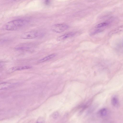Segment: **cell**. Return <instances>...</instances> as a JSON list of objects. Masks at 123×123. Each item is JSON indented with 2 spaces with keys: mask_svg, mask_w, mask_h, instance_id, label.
<instances>
[{
  "mask_svg": "<svg viewBox=\"0 0 123 123\" xmlns=\"http://www.w3.org/2000/svg\"><path fill=\"white\" fill-rule=\"evenodd\" d=\"M25 19H19L13 20L7 22L6 25L5 29L8 31L16 30L23 27L28 22Z\"/></svg>",
  "mask_w": 123,
  "mask_h": 123,
  "instance_id": "1",
  "label": "cell"
},
{
  "mask_svg": "<svg viewBox=\"0 0 123 123\" xmlns=\"http://www.w3.org/2000/svg\"><path fill=\"white\" fill-rule=\"evenodd\" d=\"M38 35V32L36 31H31L23 33L20 38L23 39H30L35 38Z\"/></svg>",
  "mask_w": 123,
  "mask_h": 123,
  "instance_id": "2",
  "label": "cell"
},
{
  "mask_svg": "<svg viewBox=\"0 0 123 123\" xmlns=\"http://www.w3.org/2000/svg\"><path fill=\"white\" fill-rule=\"evenodd\" d=\"M68 27V25L65 24H58L53 25L51 29L54 32L59 33L65 31Z\"/></svg>",
  "mask_w": 123,
  "mask_h": 123,
  "instance_id": "3",
  "label": "cell"
},
{
  "mask_svg": "<svg viewBox=\"0 0 123 123\" xmlns=\"http://www.w3.org/2000/svg\"><path fill=\"white\" fill-rule=\"evenodd\" d=\"M31 67V66L30 65H25L14 67L9 69L8 71V72L10 73L17 70L30 68Z\"/></svg>",
  "mask_w": 123,
  "mask_h": 123,
  "instance_id": "4",
  "label": "cell"
},
{
  "mask_svg": "<svg viewBox=\"0 0 123 123\" xmlns=\"http://www.w3.org/2000/svg\"><path fill=\"white\" fill-rule=\"evenodd\" d=\"M123 31V25L118 26L111 30L108 33V35L111 36Z\"/></svg>",
  "mask_w": 123,
  "mask_h": 123,
  "instance_id": "5",
  "label": "cell"
},
{
  "mask_svg": "<svg viewBox=\"0 0 123 123\" xmlns=\"http://www.w3.org/2000/svg\"><path fill=\"white\" fill-rule=\"evenodd\" d=\"M75 33H71L65 34L58 37L57 38V40L58 41H61L65 40L68 38L73 36Z\"/></svg>",
  "mask_w": 123,
  "mask_h": 123,
  "instance_id": "6",
  "label": "cell"
},
{
  "mask_svg": "<svg viewBox=\"0 0 123 123\" xmlns=\"http://www.w3.org/2000/svg\"><path fill=\"white\" fill-rule=\"evenodd\" d=\"M111 102L113 106L116 107H118L119 105V101L118 98L116 96H114L112 98Z\"/></svg>",
  "mask_w": 123,
  "mask_h": 123,
  "instance_id": "7",
  "label": "cell"
},
{
  "mask_svg": "<svg viewBox=\"0 0 123 123\" xmlns=\"http://www.w3.org/2000/svg\"><path fill=\"white\" fill-rule=\"evenodd\" d=\"M107 109L106 108H103L99 111L98 112V115L100 117H104L107 115Z\"/></svg>",
  "mask_w": 123,
  "mask_h": 123,
  "instance_id": "8",
  "label": "cell"
},
{
  "mask_svg": "<svg viewBox=\"0 0 123 123\" xmlns=\"http://www.w3.org/2000/svg\"><path fill=\"white\" fill-rule=\"evenodd\" d=\"M55 55L56 54H51L39 60L38 61V62L39 63H42L45 62L52 58L54 57Z\"/></svg>",
  "mask_w": 123,
  "mask_h": 123,
  "instance_id": "9",
  "label": "cell"
},
{
  "mask_svg": "<svg viewBox=\"0 0 123 123\" xmlns=\"http://www.w3.org/2000/svg\"><path fill=\"white\" fill-rule=\"evenodd\" d=\"M12 84L9 83H3L0 84V89H3L11 87Z\"/></svg>",
  "mask_w": 123,
  "mask_h": 123,
  "instance_id": "10",
  "label": "cell"
},
{
  "mask_svg": "<svg viewBox=\"0 0 123 123\" xmlns=\"http://www.w3.org/2000/svg\"><path fill=\"white\" fill-rule=\"evenodd\" d=\"M108 24V23L107 22L102 23L96 25L95 27L96 28H100L107 26Z\"/></svg>",
  "mask_w": 123,
  "mask_h": 123,
  "instance_id": "11",
  "label": "cell"
},
{
  "mask_svg": "<svg viewBox=\"0 0 123 123\" xmlns=\"http://www.w3.org/2000/svg\"><path fill=\"white\" fill-rule=\"evenodd\" d=\"M59 116V114L57 111H55L54 112L52 115L54 119L57 118Z\"/></svg>",
  "mask_w": 123,
  "mask_h": 123,
  "instance_id": "12",
  "label": "cell"
},
{
  "mask_svg": "<svg viewBox=\"0 0 123 123\" xmlns=\"http://www.w3.org/2000/svg\"><path fill=\"white\" fill-rule=\"evenodd\" d=\"M45 2V4L46 5L49 4L50 3V2L49 0H46Z\"/></svg>",
  "mask_w": 123,
  "mask_h": 123,
  "instance_id": "13",
  "label": "cell"
}]
</instances>
